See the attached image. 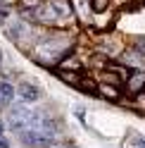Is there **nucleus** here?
<instances>
[{
    "instance_id": "nucleus-1",
    "label": "nucleus",
    "mask_w": 145,
    "mask_h": 148,
    "mask_svg": "<svg viewBox=\"0 0 145 148\" xmlns=\"http://www.w3.org/2000/svg\"><path fill=\"white\" fill-rule=\"evenodd\" d=\"M36 115L33 110H29L26 105H12L10 112H7V119H10V129H14V132H22V129L31 127L36 122Z\"/></svg>"
},
{
    "instance_id": "nucleus-2",
    "label": "nucleus",
    "mask_w": 145,
    "mask_h": 148,
    "mask_svg": "<svg viewBox=\"0 0 145 148\" xmlns=\"http://www.w3.org/2000/svg\"><path fill=\"white\" fill-rule=\"evenodd\" d=\"M36 19L38 22H57L62 17L71 14V7H67L64 3H48V5H41L36 7Z\"/></svg>"
},
{
    "instance_id": "nucleus-3",
    "label": "nucleus",
    "mask_w": 145,
    "mask_h": 148,
    "mask_svg": "<svg viewBox=\"0 0 145 148\" xmlns=\"http://www.w3.org/2000/svg\"><path fill=\"white\" fill-rule=\"evenodd\" d=\"M67 50H69V43L64 38H52V41H45L41 45V53L45 58H50V60H60Z\"/></svg>"
},
{
    "instance_id": "nucleus-4",
    "label": "nucleus",
    "mask_w": 145,
    "mask_h": 148,
    "mask_svg": "<svg viewBox=\"0 0 145 148\" xmlns=\"http://www.w3.org/2000/svg\"><path fill=\"white\" fill-rule=\"evenodd\" d=\"M17 93H19V98L24 100V103H33V100L41 98V88L36 86V84H22Z\"/></svg>"
},
{
    "instance_id": "nucleus-5",
    "label": "nucleus",
    "mask_w": 145,
    "mask_h": 148,
    "mask_svg": "<svg viewBox=\"0 0 145 148\" xmlns=\"http://www.w3.org/2000/svg\"><path fill=\"white\" fill-rule=\"evenodd\" d=\"M12 98H14V88H12V84L0 81V103H12Z\"/></svg>"
},
{
    "instance_id": "nucleus-6",
    "label": "nucleus",
    "mask_w": 145,
    "mask_h": 148,
    "mask_svg": "<svg viewBox=\"0 0 145 148\" xmlns=\"http://www.w3.org/2000/svg\"><path fill=\"white\" fill-rule=\"evenodd\" d=\"M105 7H107V0H93V10L95 12H102Z\"/></svg>"
},
{
    "instance_id": "nucleus-7",
    "label": "nucleus",
    "mask_w": 145,
    "mask_h": 148,
    "mask_svg": "<svg viewBox=\"0 0 145 148\" xmlns=\"http://www.w3.org/2000/svg\"><path fill=\"white\" fill-rule=\"evenodd\" d=\"M0 148H10V143H7L5 136H3V122H0Z\"/></svg>"
},
{
    "instance_id": "nucleus-8",
    "label": "nucleus",
    "mask_w": 145,
    "mask_h": 148,
    "mask_svg": "<svg viewBox=\"0 0 145 148\" xmlns=\"http://www.w3.org/2000/svg\"><path fill=\"white\" fill-rule=\"evenodd\" d=\"M52 148H76V146H74V143H55Z\"/></svg>"
},
{
    "instance_id": "nucleus-9",
    "label": "nucleus",
    "mask_w": 145,
    "mask_h": 148,
    "mask_svg": "<svg viewBox=\"0 0 145 148\" xmlns=\"http://www.w3.org/2000/svg\"><path fill=\"white\" fill-rule=\"evenodd\" d=\"M0 12H5V5H3V0H0Z\"/></svg>"
},
{
    "instance_id": "nucleus-10",
    "label": "nucleus",
    "mask_w": 145,
    "mask_h": 148,
    "mask_svg": "<svg viewBox=\"0 0 145 148\" xmlns=\"http://www.w3.org/2000/svg\"><path fill=\"white\" fill-rule=\"evenodd\" d=\"M0 62H3V53H0Z\"/></svg>"
}]
</instances>
